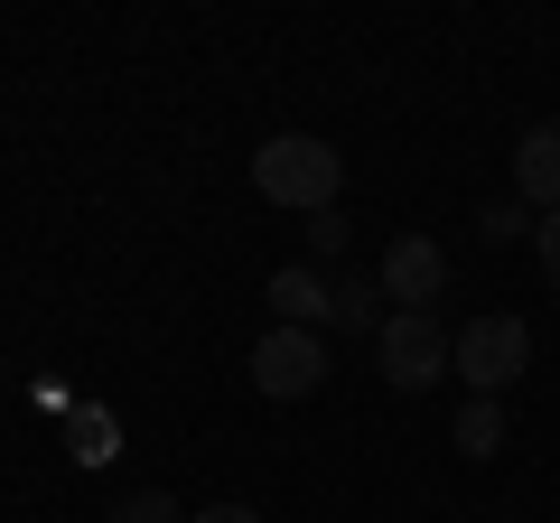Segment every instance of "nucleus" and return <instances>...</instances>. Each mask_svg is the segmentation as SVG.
I'll use <instances>...</instances> for the list:
<instances>
[{
	"label": "nucleus",
	"mask_w": 560,
	"mask_h": 523,
	"mask_svg": "<svg viewBox=\"0 0 560 523\" xmlns=\"http://www.w3.org/2000/svg\"><path fill=\"white\" fill-rule=\"evenodd\" d=\"M253 187L271 206H290V216H327L346 187V160L337 141H318V131H271V141L253 150Z\"/></svg>",
	"instance_id": "1"
},
{
	"label": "nucleus",
	"mask_w": 560,
	"mask_h": 523,
	"mask_svg": "<svg viewBox=\"0 0 560 523\" xmlns=\"http://www.w3.org/2000/svg\"><path fill=\"white\" fill-rule=\"evenodd\" d=\"M374 356H383V383H393V393H430V383L448 374V356H458V337H448L430 309H393L383 337H374Z\"/></svg>",
	"instance_id": "2"
},
{
	"label": "nucleus",
	"mask_w": 560,
	"mask_h": 523,
	"mask_svg": "<svg viewBox=\"0 0 560 523\" xmlns=\"http://www.w3.org/2000/svg\"><path fill=\"white\" fill-rule=\"evenodd\" d=\"M448 364L467 374V393H486V403H495L504 383L533 364V327H523V318H467V327H458V356H448Z\"/></svg>",
	"instance_id": "3"
},
{
	"label": "nucleus",
	"mask_w": 560,
	"mask_h": 523,
	"mask_svg": "<svg viewBox=\"0 0 560 523\" xmlns=\"http://www.w3.org/2000/svg\"><path fill=\"white\" fill-rule=\"evenodd\" d=\"M253 383L271 393V403H308L327 383V337L318 327H271V337L253 346Z\"/></svg>",
	"instance_id": "4"
},
{
	"label": "nucleus",
	"mask_w": 560,
	"mask_h": 523,
	"mask_svg": "<svg viewBox=\"0 0 560 523\" xmlns=\"http://www.w3.org/2000/svg\"><path fill=\"white\" fill-rule=\"evenodd\" d=\"M374 290H383V300H401V309H430V300L448 290V253H440V234H393V253H383Z\"/></svg>",
	"instance_id": "5"
},
{
	"label": "nucleus",
	"mask_w": 560,
	"mask_h": 523,
	"mask_svg": "<svg viewBox=\"0 0 560 523\" xmlns=\"http://www.w3.org/2000/svg\"><path fill=\"white\" fill-rule=\"evenodd\" d=\"M514 206H533V216L560 206V121H533L514 141Z\"/></svg>",
	"instance_id": "6"
},
{
	"label": "nucleus",
	"mask_w": 560,
	"mask_h": 523,
	"mask_svg": "<svg viewBox=\"0 0 560 523\" xmlns=\"http://www.w3.org/2000/svg\"><path fill=\"white\" fill-rule=\"evenodd\" d=\"M261 300H271V318H280V327H318L327 309H337V290H327L308 262H290V271H271V290H261Z\"/></svg>",
	"instance_id": "7"
},
{
	"label": "nucleus",
	"mask_w": 560,
	"mask_h": 523,
	"mask_svg": "<svg viewBox=\"0 0 560 523\" xmlns=\"http://www.w3.org/2000/svg\"><path fill=\"white\" fill-rule=\"evenodd\" d=\"M458 449H467V458H495V449H504V403L467 393V411H458Z\"/></svg>",
	"instance_id": "8"
},
{
	"label": "nucleus",
	"mask_w": 560,
	"mask_h": 523,
	"mask_svg": "<svg viewBox=\"0 0 560 523\" xmlns=\"http://www.w3.org/2000/svg\"><path fill=\"white\" fill-rule=\"evenodd\" d=\"M374 300H383V290L346 281V290H337V309H327V318H337V327H364V337H383V309H374Z\"/></svg>",
	"instance_id": "9"
},
{
	"label": "nucleus",
	"mask_w": 560,
	"mask_h": 523,
	"mask_svg": "<svg viewBox=\"0 0 560 523\" xmlns=\"http://www.w3.org/2000/svg\"><path fill=\"white\" fill-rule=\"evenodd\" d=\"M113 523H187V514H178V496L140 486V496H121V514H113Z\"/></svg>",
	"instance_id": "10"
},
{
	"label": "nucleus",
	"mask_w": 560,
	"mask_h": 523,
	"mask_svg": "<svg viewBox=\"0 0 560 523\" xmlns=\"http://www.w3.org/2000/svg\"><path fill=\"white\" fill-rule=\"evenodd\" d=\"M486 243H514V234H533V206H486Z\"/></svg>",
	"instance_id": "11"
},
{
	"label": "nucleus",
	"mask_w": 560,
	"mask_h": 523,
	"mask_svg": "<svg viewBox=\"0 0 560 523\" xmlns=\"http://www.w3.org/2000/svg\"><path fill=\"white\" fill-rule=\"evenodd\" d=\"M533 253H541V281H551V290H560V206H551V216H541V224H533Z\"/></svg>",
	"instance_id": "12"
},
{
	"label": "nucleus",
	"mask_w": 560,
	"mask_h": 523,
	"mask_svg": "<svg viewBox=\"0 0 560 523\" xmlns=\"http://www.w3.org/2000/svg\"><path fill=\"white\" fill-rule=\"evenodd\" d=\"M308 243H318V253H346V216H337V206H327V216H308Z\"/></svg>",
	"instance_id": "13"
},
{
	"label": "nucleus",
	"mask_w": 560,
	"mask_h": 523,
	"mask_svg": "<svg viewBox=\"0 0 560 523\" xmlns=\"http://www.w3.org/2000/svg\"><path fill=\"white\" fill-rule=\"evenodd\" d=\"M187 523H261L253 504H206V514H187Z\"/></svg>",
	"instance_id": "14"
}]
</instances>
